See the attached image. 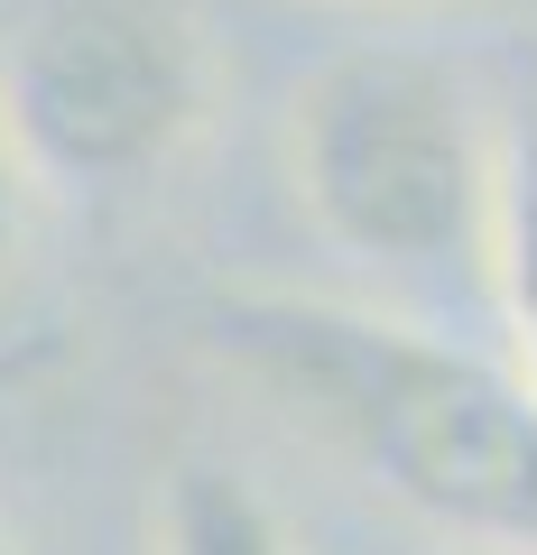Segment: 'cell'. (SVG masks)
<instances>
[{
    "label": "cell",
    "instance_id": "6da1fadb",
    "mask_svg": "<svg viewBox=\"0 0 537 555\" xmlns=\"http://www.w3.org/2000/svg\"><path fill=\"white\" fill-rule=\"evenodd\" d=\"M204 343L436 537L537 555V389L510 361L297 287L214 297Z\"/></svg>",
    "mask_w": 537,
    "mask_h": 555
},
{
    "label": "cell",
    "instance_id": "7a4b0ae2",
    "mask_svg": "<svg viewBox=\"0 0 537 555\" xmlns=\"http://www.w3.org/2000/svg\"><path fill=\"white\" fill-rule=\"evenodd\" d=\"M500 130L473 75L426 47H343L287 102V185L343 259L445 269L491 250Z\"/></svg>",
    "mask_w": 537,
    "mask_h": 555
},
{
    "label": "cell",
    "instance_id": "3957f363",
    "mask_svg": "<svg viewBox=\"0 0 537 555\" xmlns=\"http://www.w3.org/2000/svg\"><path fill=\"white\" fill-rule=\"evenodd\" d=\"M204 102V38L177 0H38L0 38V112L47 185L158 177Z\"/></svg>",
    "mask_w": 537,
    "mask_h": 555
},
{
    "label": "cell",
    "instance_id": "277c9868",
    "mask_svg": "<svg viewBox=\"0 0 537 555\" xmlns=\"http://www.w3.org/2000/svg\"><path fill=\"white\" fill-rule=\"evenodd\" d=\"M158 555H297V537L241 463L186 454L158 481Z\"/></svg>",
    "mask_w": 537,
    "mask_h": 555
},
{
    "label": "cell",
    "instance_id": "5b68a950",
    "mask_svg": "<svg viewBox=\"0 0 537 555\" xmlns=\"http://www.w3.org/2000/svg\"><path fill=\"white\" fill-rule=\"evenodd\" d=\"M482 278H491V306H500L510 371L537 389V130H510V149H500V214H491Z\"/></svg>",
    "mask_w": 537,
    "mask_h": 555
},
{
    "label": "cell",
    "instance_id": "8992f818",
    "mask_svg": "<svg viewBox=\"0 0 537 555\" xmlns=\"http://www.w3.org/2000/svg\"><path fill=\"white\" fill-rule=\"evenodd\" d=\"M38 195H47V177L28 167V149H20V130H10V112H0V269L28 250V222H38Z\"/></svg>",
    "mask_w": 537,
    "mask_h": 555
},
{
    "label": "cell",
    "instance_id": "52a82bcc",
    "mask_svg": "<svg viewBox=\"0 0 537 555\" xmlns=\"http://www.w3.org/2000/svg\"><path fill=\"white\" fill-rule=\"evenodd\" d=\"M0 555H10V546H0Z\"/></svg>",
    "mask_w": 537,
    "mask_h": 555
}]
</instances>
